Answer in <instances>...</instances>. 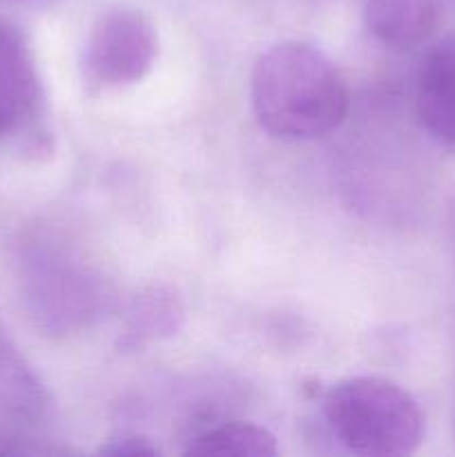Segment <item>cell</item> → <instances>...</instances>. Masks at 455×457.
I'll return each mask as SVG.
<instances>
[{
    "label": "cell",
    "instance_id": "12",
    "mask_svg": "<svg viewBox=\"0 0 455 457\" xmlns=\"http://www.w3.org/2000/svg\"><path fill=\"white\" fill-rule=\"evenodd\" d=\"M103 455H156L159 449L150 445V440L136 436V433H120V436L110 437L105 445L98 449Z\"/></svg>",
    "mask_w": 455,
    "mask_h": 457
},
{
    "label": "cell",
    "instance_id": "8",
    "mask_svg": "<svg viewBox=\"0 0 455 457\" xmlns=\"http://www.w3.org/2000/svg\"><path fill=\"white\" fill-rule=\"evenodd\" d=\"M183 324V303L168 286H150L132 299L116 342L119 351H141L150 342L170 337Z\"/></svg>",
    "mask_w": 455,
    "mask_h": 457
},
{
    "label": "cell",
    "instance_id": "7",
    "mask_svg": "<svg viewBox=\"0 0 455 457\" xmlns=\"http://www.w3.org/2000/svg\"><path fill=\"white\" fill-rule=\"evenodd\" d=\"M442 21L437 0H368L364 25L375 40L391 49L426 43Z\"/></svg>",
    "mask_w": 455,
    "mask_h": 457
},
{
    "label": "cell",
    "instance_id": "1",
    "mask_svg": "<svg viewBox=\"0 0 455 457\" xmlns=\"http://www.w3.org/2000/svg\"><path fill=\"white\" fill-rule=\"evenodd\" d=\"M250 98L259 125L281 141L328 137L348 114V85L326 54L299 40L275 45L254 62Z\"/></svg>",
    "mask_w": 455,
    "mask_h": 457
},
{
    "label": "cell",
    "instance_id": "5",
    "mask_svg": "<svg viewBox=\"0 0 455 457\" xmlns=\"http://www.w3.org/2000/svg\"><path fill=\"white\" fill-rule=\"evenodd\" d=\"M40 110V83L22 36L0 21V141L21 134Z\"/></svg>",
    "mask_w": 455,
    "mask_h": 457
},
{
    "label": "cell",
    "instance_id": "4",
    "mask_svg": "<svg viewBox=\"0 0 455 457\" xmlns=\"http://www.w3.org/2000/svg\"><path fill=\"white\" fill-rule=\"evenodd\" d=\"M159 56V36L134 9H112L92 27L83 52V79L94 92L129 87L145 79Z\"/></svg>",
    "mask_w": 455,
    "mask_h": 457
},
{
    "label": "cell",
    "instance_id": "11",
    "mask_svg": "<svg viewBox=\"0 0 455 457\" xmlns=\"http://www.w3.org/2000/svg\"><path fill=\"white\" fill-rule=\"evenodd\" d=\"M67 449L47 445V442L31 437L18 428L0 427V457H40V455H62Z\"/></svg>",
    "mask_w": 455,
    "mask_h": 457
},
{
    "label": "cell",
    "instance_id": "3",
    "mask_svg": "<svg viewBox=\"0 0 455 457\" xmlns=\"http://www.w3.org/2000/svg\"><path fill=\"white\" fill-rule=\"evenodd\" d=\"M18 281L31 321L49 337L87 328L107 303L96 270L52 239H34L22 248Z\"/></svg>",
    "mask_w": 455,
    "mask_h": 457
},
{
    "label": "cell",
    "instance_id": "6",
    "mask_svg": "<svg viewBox=\"0 0 455 457\" xmlns=\"http://www.w3.org/2000/svg\"><path fill=\"white\" fill-rule=\"evenodd\" d=\"M415 110L428 137L455 152V34L422 58L415 79Z\"/></svg>",
    "mask_w": 455,
    "mask_h": 457
},
{
    "label": "cell",
    "instance_id": "2",
    "mask_svg": "<svg viewBox=\"0 0 455 457\" xmlns=\"http://www.w3.org/2000/svg\"><path fill=\"white\" fill-rule=\"evenodd\" d=\"M324 418L335 440L357 455H409L424 440V415L415 397L382 378L335 384L324 400Z\"/></svg>",
    "mask_w": 455,
    "mask_h": 457
},
{
    "label": "cell",
    "instance_id": "10",
    "mask_svg": "<svg viewBox=\"0 0 455 457\" xmlns=\"http://www.w3.org/2000/svg\"><path fill=\"white\" fill-rule=\"evenodd\" d=\"M186 453L272 457L279 453L275 436L268 428L250 422H221L190 437Z\"/></svg>",
    "mask_w": 455,
    "mask_h": 457
},
{
    "label": "cell",
    "instance_id": "9",
    "mask_svg": "<svg viewBox=\"0 0 455 457\" xmlns=\"http://www.w3.org/2000/svg\"><path fill=\"white\" fill-rule=\"evenodd\" d=\"M47 411V393L0 328V420L34 422Z\"/></svg>",
    "mask_w": 455,
    "mask_h": 457
}]
</instances>
